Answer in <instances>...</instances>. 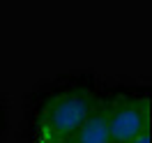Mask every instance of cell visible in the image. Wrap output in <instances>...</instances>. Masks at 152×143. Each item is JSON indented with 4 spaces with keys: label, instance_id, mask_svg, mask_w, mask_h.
I'll use <instances>...</instances> for the list:
<instances>
[{
    "label": "cell",
    "instance_id": "6da1fadb",
    "mask_svg": "<svg viewBox=\"0 0 152 143\" xmlns=\"http://www.w3.org/2000/svg\"><path fill=\"white\" fill-rule=\"evenodd\" d=\"M102 88L92 72L60 74L39 83L26 97L19 143H69L95 109Z\"/></svg>",
    "mask_w": 152,
    "mask_h": 143
},
{
    "label": "cell",
    "instance_id": "7a4b0ae2",
    "mask_svg": "<svg viewBox=\"0 0 152 143\" xmlns=\"http://www.w3.org/2000/svg\"><path fill=\"white\" fill-rule=\"evenodd\" d=\"M148 83H104V104L111 143H127L152 127Z\"/></svg>",
    "mask_w": 152,
    "mask_h": 143
},
{
    "label": "cell",
    "instance_id": "3957f363",
    "mask_svg": "<svg viewBox=\"0 0 152 143\" xmlns=\"http://www.w3.org/2000/svg\"><path fill=\"white\" fill-rule=\"evenodd\" d=\"M69 143H111L108 134V118H106V104H104V88L97 99L95 109L90 111L86 122L78 127V132L69 139Z\"/></svg>",
    "mask_w": 152,
    "mask_h": 143
},
{
    "label": "cell",
    "instance_id": "277c9868",
    "mask_svg": "<svg viewBox=\"0 0 152 143\" xmlns=\"http://www.w3.org/2000/svg\"><path fill=\"white\" fill-rule=\"evenodd\" d=\"M5 125H7V111H5V102H2V95H0V134L5 132Z\"/></svg>",
    "mask_w": 152,
    "mask_h": 143
},
{
    "label": "cell",
    "instance_id": "5b68a950",
    "mask_svg": "<svg viewBox=\"0 0 152 143\" xmlns=\"http://www.w3.org/2000/svg\"><path fill=\"white\" fill-rule=\"evenodd\" d=\"M127 143H150V129H145V132H141L138 136H134L132 141H127Z\"/></svg>",
    "mask_w": 152,
    "mask_h": 143
}]
</instances>
